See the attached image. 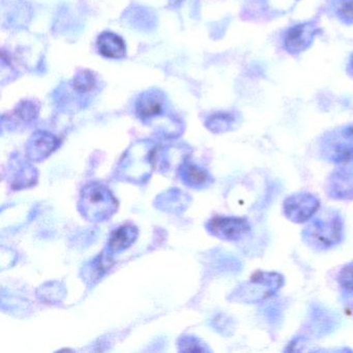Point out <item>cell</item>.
<instances>
[{
	"label": "cell",
	"instance_id": "6da1fadb",
	"mask_svg": "<svg viewBox=\"0 0 353 353\" xmlns=\"http://www.w3.org/2000/svg\"><path fill=\"white\" fill-rule=\"evenodd\" d=\"M158 146L152 140H140L132 144L123 154L119 167L117 177L130 183H146L156 167Z\"/></svg>",
	"mask_w": 353,
	"mask_h": 353
},
{
	"label": "cell",
	"instance_id": "7a4b0ae2",
	"mask_svg": "<svg viewBox=\"0 0 353 353\" xmlns=\"http://www.w3.org/2000/svg\"><path fill=\"white\" fill-rule=\"evenodd\" d=\"M166 99L162 92L152 90L143 92L136 101V115L142 123L156 125L167 137H175L181 133V123L174 115L166 114Z\"/></svg>",
	"mask_w": 353,
	"mask_h": 353
},
{
	"label": "cell",
	"instance_id": "3957f363",
	"mask_svg": "<svg viewBox=\"0 0 353 353\" xmlns=\"http://www.w3.org/2000/svg\"><path fill=\"white\" fill-rule=\"evenodd\" d=\"M344 224L342 216L334 210H325L303 230V239L307 245L319 251L328 250L342 241Z\"/></svg>",
	"mask_w": 353,
	"mask_h": 353
},
{
	"label": "cell",
	"instance_id": "277c9868",
	"mask_svg": "<svg viewBox=\"0 0 353 353\" xmlns=\"http://www.w3.org/2000/svg\"><path fill=\"white\" fill-rule=\"evenodd\" d=\"M119 208V202L112 192L99 183L86 185L80 193L78 210L88 222L109 220Z\"/></svg>",
	"mask_w": 353,
	"mask_h": 353
},
{
	"label": "cell",
	"instance_id": "5b68a950",
	"mask_svg": "<svg viewBox=\"0 0 353 353\" xmlns=\"http://www.w3.org/2000/svg\"><path fill=\"white\" fill-rule=\"evenodd\" d=\"M284 285V278L278 272H257L249 282L235 291V299L245 303H260L276 294Z\"/></svg>",
	"mask_w": 353,
	"mask_h": 353
},
{
	"label": "cell",
	"instance_id": "8992f818",
	"mask_svg": "<svg viewBox=\"0 0 353 353\" xmlns=\"http://www.w3.org/2000/svg\"><path fill=\"white\" fill-rule=\"evenodd\" d=\"M322 156L334 164L346 163L353 156V125L330 134L322 144Z\"/></svg>",
	"mask_w": 353,
	"mask_h": 353
},
{
	"label": "cell",
	"instance_id": "52a82bcc",
	"mask_svg": "<svg viewBox=\"0 0 353 353\" xmlns=\"http://www.w3.org/2000/svg\"><path fill=\"white\" fill-rule=\"evenodd\" d=\"M208 232L224 241H237L247 236L251 225L245 218L239 216H214L206 225Z\"/></svg>",
	"mask_w": 353,
	"mask_h": 353
},
{
	"label": "cell",
	"instance_id": "ba28073f",
	"mask_svg": "<svg viewBox=\"0 0 353 353\" xmlns=\"http://www.w3.org/2000/svg\"><path fill=\"white\" fill-rule=\"evenodd\" d=\"M319 208V199L309 193H297L289 196L283 204L285 216L297 224L311 220L317 214Z\"/></svg>",
	"mask_w": 353,
	"mask_h": 353
},
{
	"label": "cell",
	"instance_id": "9c48e42d",
	"mask_svg": "<svg viewBox=\"0 0 353 353\" xmlns=\"http://www.w3.org/2000/svg\"><path fill=\"white\" fill-rule=\"evenodd\" d=\"M318 32V28L313 22L297 24L287 30L284 37L285 49L291 54H299L307 50Z\"/></svg>",
	"mask_w": 353,
	"mask_h": 353
},
{
	"label": "cell",
	"instance_id": "30bf717a",
	"mask_svg": "<svg viewBox=\"0 0 353 353\" xmlns=\"http://www.w3.org/2000/svg\"><path fill=\"white\" fill-rule=\"evenodd\" d=\"M59 146V138L45 131H38L30 138L26 144L28 159L41 162L48 158Z\"/></svg>",
	"mask_w": 353,
	"mask_h": 353
},
{
	"label": "cell",
	"instance_id": "8fae6325",
	"mask_svg": "<svg viewBox=\"0 0 353 353\" xmlns=\"http://www.w3.org/2000/svg\"><path fill=\"white\" fill-rule=\"evenodd\" d=\"M327 191L334 199H353V173L340 167L330 175Z\"/></svg>",
	"mask_w": 353,
	"mask_h": 353
},
{
	"label": "cell",
	"instance_id": "7c38bea8",
	"mask_svg": "<svg viewBox=\"0 0 353 353\" xmlns=\"http://www.w3.org/2000/svg\"><path fill=\"white\" fill-rule=\"evenodd\" d=\"M179 173L183 183L193 189L208 187L212 181V177L208 170L189 160H185L181 164Z\"/></svg>",
	"mask_w": 353,
	"mask_h": 353
},
{
	"label": "cell",
	"instance_id": "4fadbf2b",
	"mask_svg": "<svg viewBox=\"0 0 353 353\" xmlns=\"http://www.w3.org/2000/svg\"><path fill=\"white\" fill-rule=\"evenodd\" d=\"M97 45L100 54L106 59H121L127 54L125 41L113 32H103L99 37Z\"/></svg>",
	"mask_w": 353,
	"mask_h": 353
},
{
	"label": "cell",
	"instance_id": "5bb4252c",
	"mask_svg": "<svg viewBox=\"0 0 353 353\" xmlns=\"http://www.w3.org/2000/svg\"><path fill=\"white\" fill-rule=\"evenodd\" d=\"M138 237L137 227L133 225H123L111 233L108 241V249L110 253H119L129 249Z\"/></svg>",
	"mask_w": 353,
	"mask_h": 353
},
{
	"label": "cell",
	"instance_id": "9a60e30c",
	"mask_svg": "<svg viewBox=\"0 0 353 353\" xmlns=\"http://www.w3.org/2000/svg\"><path fill=\"white\" fill-rule=\"evenodd\" d=\"M39 114L38 105L32 101H23L18 105L17 108L12 113V121H17L20 123H30L37 119Z\"/></svg>",
	"mask_w": 353,
	"mask_h": 353
},
{
	"label": "cell",
	"instance_id": "2e32d148",
	"mask_svg": "<svg viewBox=\"0 0 353 353\" xmlns=\"http://www.w3.org/2000/svg\"><path fill=\"white\" fill-rule=\"evenodd\" d=\"M235 123V117L230 113H216L208 117L206 127L214 133L229 131Z\"/></svg>",
	"mask_w": 353,
	"mask_h": 353
},
{
	"label": "cell",
	"instance_id": "e0dca14e",
	"mask_svg": "<svg viewBox=\"0 0 353 353\" xmlns=\"http://www.w3.org/2000/svg\"><path fill=\"white\" fill-rule=\"evenodd\" d=\"M332 9L345 24H353V0H334Z\"/></svg>",
	"mask_w": 353,
	"mask_h": 353
},
{
	"label": "cell",
	"instance_id": "ac0fdd59",
	"mask_svg": "<svg viewBox=\"0 0 353 353\" xmlns=\"http://www.w3.org/2000/svg\"><path fill=\"white\" fill-rule=\"evenodd\" d=\"M73 85L76 92L88 94L96 86V79L90 71H80L74 78Z\"/></svg>",
	"mask_w": 353,
	"mask_h": 353
},
{
	"label": "cell",
	"instance_id": "d6986e66",
	"mask_svg": "<svg viewBox=\"0 0 353 353\" xmlns=\"http://www.w3.org/2000/svg\"><path fill=\"white\" fill-rule=\"evenodd\" d=\"M339 284L346 293H353V262L345 265L338 276Z\"/></svg>",
	"mask_w": 353,
	"mask_h": 353
},
{
	"label": "cell",
	"instance_id": "ffe728a7",
	"mask_svg": "<svg viewBox=\"0 0 353 353\" xmlns=\"http://www.w3.org/2000/svg\"><path fill=\"white\" fill-rule=\"evenodd\" d=\"M179 350L185 351V352H196V351H206L203 345L200 344V341L194 336H181L179 342Z\"/></svg>",
	"mask_w": 353,
	"mask_h": 353
},
{
	"label": "cell",
	"instance_id": "44dd1931",
	"mask_svg": "<svg viewBox=\"0 0 353 353\" xmlns=\"http://www.w3.org/2000/svg\"><path fill=\"white\" fill-rule=\"evenodd\" d=\"M346 296V311L353 316V293L345 292Z\"/></svg>",
	"mask_w": 353,
	"mask_h": 353
},
{
	"label": "cell",
	"instance_id": "7402d4cb",
	"mask_svg": "<svg viewBox=\"0 0 353 353\" xmlns=\"http://www.w3.org/2000/svg\"><path fill=\"white\" fill-rule=\"evenodd\" d=\"M349 71H350L351 75H353V54L351 57L350 63H349L348 65Z\"/></svg>",
	"mask_w": 353,
	"mask_h": 353
}]
</instances>
